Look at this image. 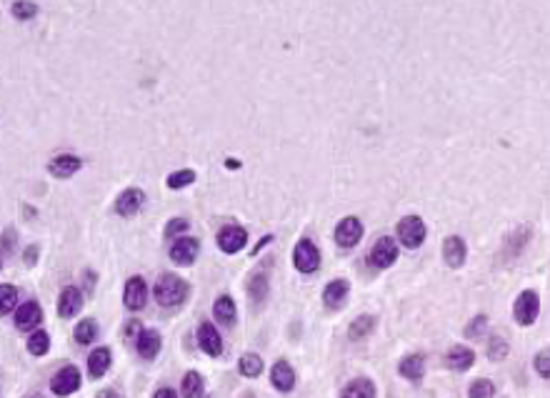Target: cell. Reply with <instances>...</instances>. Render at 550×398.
Listing matches in <instances>:
<instances>
[{"label": "cell", "instance_id": "cell-2", "mask_svg": "<svg viewBox=\"0 0 550 398\" xmlns=\"http://www.w3.org/2000/svg\"><path fill=\"white\" fill-rule=\"evenodd\" d=\"M215 241H218V248L223 251V253L233 255V253H238V251L245 248L248 233H245V228H243V226L228 223V226H223L218 231V238H215Z\"/></svg>", "mask_w": 550, "mask_h": 398}, {"label": "cell", "instance_id": "cell-39", "mask_svg": "<svg viewBox=\"0 0 550 398\" xmlns=\"http://www.w3.org/2000/svg\"><path fill=\"white\" fill-rule=\"evenodd\" d=\"M140 333H143V328H140V323H138L135 318H133V321L126 326V338H128V341H135V343H138Z\"/></svg>", "mask_w": 550, "mask_h": 398}, {"label": "cell", "instance_id": "cell-13", "mask_svg": "<svg viewBox=\"0 0 550 398\" xmlns=\"http://www.w3.org/2000/svg\"><path fill=\"white\" fill-rule=\"evenodd\" d=\"M80 166H82V161L78 158V155L61 153V155H55L53 161L48 163V171L53 173L55 178H71L80 171Z\"/></svg>", "mask_w": 550, "mask_h": 398}, {"label": "cell", "instance_id": "cell-11", "mask_svg": "<svg viewBox=\"0 0 550 398\" xmlns=\"http://www.w3.org/2000/svg\"><path fill=\"white\" fill-rule=\"evenodd\" d=\"M198 346L200 351H203L205 356H210V358H215V356L223 354V338H220L218 328L213 326V323H200L198 328Z\"/></svg>", "mask_w": 550, "mask_h": 398}, {"label": "cell", "instance_id": "cell-30", "mask_svg": "<svg viewBox=\"0 0 550 398\" xmlns=\"http://www.w3.org/2000/svg\"><path fill=\"white\" fill-rule=\"evenodd\" d=\"M50 349V336L45 331H35L30 333V338H28V351L33 356H45Z\"/></svg>", "mask_w": 550, "mask_h": 398}, {"label": "cell", "instance_id": "cell-26", "mask_svg": "<svg viewBox=\"0 0 550 398\" xmlns=\"http://www.w3.org/2000/svg\"><path fill=\"white\" fill-rule=\"evenodd\" d=\"M213 315L220 323H226V326L236 323V303H233L231 296H218V301L213 306Z\"/></svg>", "mask_w": 550, "mask_h": 398}, {"label": "cell", "instance_id": "cell-36", "mask_svg": "<svg viewBox=\"0 0 550 398\" xmlns=\"http://www.w3.org/2000/svg\"><path fill=\"white\" fill-rule=\"evenodd\" d=\"M190 228V221L188 218H173L168 226H165V238H178V236H183V233Z\"/></svg>", "mask_w": 550, "mask_h": 398}, {"label": "cell", "instance_id": "cell-1", "mask_svg": "<svg viewBox=\"0 0 550 398\" xmlns=\"http://www.w3.org/2000/svg\"><path fill=\"white\" fill-rule=\"evenodd\" d=\"M188 294H190V286H188L181 276H176V273H163V276L155 281V288H153L155 301H158L163 308H176V306H181L183 301L188 298Z\"/></svg>", "mask_w": 550, "mask_h": 398}, {"label": "cell", "instance_id": "cell-34", "mask_svg": "<svg viewBox=\"0 0 550 398\" xmlns=\"http://www.w3.org/2000/svg\"><path fill=\"white\" fill-rule=\"evenodd\" d=\"M11 13H13V18H18V20H30V18L38 13V3H23V0H18V3L11 6Z\"/></svg>", "mask_w": 550, "mask_h": 398}, {"label": "cell", "instance_id": "cell-38", "mask_svg": "<svg viewBox=\"0 0 550 398\" xmlns=\"http://www.w3.org/2000/svg\"><path fill=\"white\" fill-rule=\"evenodd\" d=\"M485 326H488V318H485L483 313L475 315L473 323H468L465 336H468V338H480V336H483V331H485Z\"/></svg>", "mask_w": 550, "mask_h": 398}, {"label": "cell", "instance_id": "cell-40", "mask_svg": "<svg viewBox=\"0 0 550 398\" xmlns=\"http://www.w3.org/2000/svg\"><path fill=\"white\" fill-rule=\"evenodd\" d=\"M35 260H38V246H30V248L25 251V258H23V263H25V265H35Z\"/></svg>", "mask_w": 550, "mask_h": 398}, {"label": "cell", "instance_id": "cell-8", "mask_svg": "<svg viewBox=\"0 0 550 398\" xmlns=\"http://www.w3.org/2000/svg\"><path fill=\"white\" fill-rule=\"evenodd\" d=\"M360 238H363V223L358 221V218H346V221L338 223L336 228V243L341 248H353V246L360 243Z\"/></svg>", "mask_w": 550, "mask_h": 398}, {"label": "cell", "instance_id": "cell-6", "mask_svg": "<svg viewBox=\"0 0 550 398\" xmlns=\"http://www.w3.org/2000/svg\"><path fill=\"white\" fill-rule=\"evenodd\" d=\"M78 388H80V370H78V366H63L53 376V381H50V391L55 396H71Z\"/></svg>", "mask_w": 550, "mask_h": 398}, {"label": "cell", "instance_id": "cell-32", "mask_svg": "<svg viewBox=\"0 0 550 398\" xmlns=\"http://www.w3.org/2000/svg\"><path fill=\"white\" fill-rule=\"evenodd\" d=\"M195 181V173L190 171V168H183V171H176L168 176V188L178 191V188H185V186H190V183Z\"/></svg>", "mask_w": 550, "mask_h": 398}, {"label": "cell", "instance_id": "cell-27", "mask_svg": "<svg viewBox=\"0 0 550 398\" xmlns=\"http://www.w3.org/2000/svg\"><path fill=\"white\" fill-rule=\"evenodd\" d=\"M73 338H75L80 346H88V343H93L95 338H98V323H95L93 318H85V321H80L75 326V331H73Z\"/></svg>", "mask_w": 550, "mask_h": 398}, {"label": "cell", "instance_id": "cell-31", "mask_svg": "<svg viewBox=\"0 0 550 398\" xmlns=\"http://www.w3.org/2000/svg\"><path fill=\"white\" fill-rule=\"evenodd\" d=\"M495 396V386L488 378H478V381L470 383L468 388V398H493Z\"/></svg>", "mask_w": 550, "mask_h": 398}, {"label": "cell", "instance_id": "cell-14", "mask_svg": "<svg viewBox=\"0 0 550 398\" xmlns=\"http://www.w3.org/2000/svg\"><path fill=\"white\" fill-rule=\"evenodd\" d=\"M82 294L78 291L75 286H68L61 291V298H58V313L63 315V318H73V315L80 313L82 308Z\"/></svg>", "mask_w": 550, "mask_h": 398}, {"label": "cell", "instance_id": "cell-5", "mask_svg": "<svg viewBox=\"0 0 550 398\" xmlns=\"http://www.w3.org/2000/svg\"><path fill=\"white\" fill-rule=\"evenodd\" d=\"M398 238L405 248H418L425 241V223L418 216H408L398 223Z\"/></svg>", "mask_w": 550, "mask_h": 398}, {"label": "cell", "instance_id": "cell-44", "mask_svg": "<svg viewBox=\"0 0 550 398\" xmlns=\"http://www.w3.org/2000/svg\"><path fill=\"white\" fill-rule=\"evenodd\" d=\"M33 398H43V396H33Z\"/></svg>", "mask_w": 550, "mask_h": 398}, {"label": "cell", "instance_id": "cell-33", "mask_svg": "<svg viewBox=\"0 0 550 398\" xmlns=\"http://www.w3.org/2000/svg\"><path fill=\"white\" fill-rule=\"evenodd\" d=\"M0 296H3V306H0V313L8 315V313H11L13 306H16V301H18V288L11 286V283H3V286H0Z\"/></svg>", "mask_w": 550, "mask_h": 398}, {"label": "cell", "instance_id": "cell-17", "mask_svg": "<svg viewBox=\"0 0 550 398\" xmlns=\"http://www.w3.org/2000/svg\"><path fill=\"white\" fill-rule=\"evenodd\" d=\"M465 255H468V248H465V241L460 236H451L446 238V243H443V258L451 268H460L465 263Z\"/></svg>", "mask_w": 550, "mask_h": 398}, {"label": "cell", "instance_id": "cell-28", "mask_svg": "<svg viewBox=\"0 0 550 398\" xmlns=\"http://www.w3.org/2000/svg\"><path fill=\"white\" fill-rule=\"evenodd\" d=\"M373 328H375V318H373V315H358L355 321L350 323V328H348V336H350L353 341H360V338L368 336Z\"/></svg>", "mask_w": 550, "mask_h": 398}, {"label": "cell", "instance_id": "cell-20", "mask_svg": "<svg viewBox=\"0 0 550 398\" xmlns=\"http://www.w3.org/2000/svg\"><path fill=\"white\" fill-rule=\"evenodd\" d=\"M398 370H401V376L408 378V381L412 383H420L423 381V373H425V358L420 354H412L408 356V358L401 361V366H398Z\"/></svg>", "mask_w": 550, "mask_h": 398}, {"label": "cell", "instance_id": "cell-29", "mask_svg": "<svg viewBox=\"0 0 550 398\" xmlns=\"http://www.w3.org/2000/svg\"><path fill=\"white\" fill-rule=\"evenodd\" d=\"M238 368H240V373L245 378H255L263 373V358H260L258 354H245L240 358V366H238Z\"/></svg>", "mask_w": 550, "mask_h": 398}, {"label": "cell", "instance_id": "cell-16", "mask_svg": "<svg viewBox=\"0 0 550 398\" xmlns=\"http://www.w3.org/2000/svg\"><path fill=\"white\" fill-rule=\"evenodd\" d=\"M40 321H43V310H40V306L35 303V301H28V303H23L20 308H18L16 326L20 328V331H30V328L40 326Z\"/></svg>", "mask_w": 550, "mask_h": 398}, {"label": "cell", "instance_id": "cell-35", "mask_svg": "<svg viewBox=\"0 0 550 398\" xmlns=\"http://www.w3.org/2000/svg\"><path fill=\"white\" fill-rule=\"evenodd\" d=\"M488 356L493 361H503L508 356V343L506 338L501 336H490V343H488Z\"/></svg>", "mask_w": 550, "mask_h": 398}, {"label": "cell", "instance_id": "cell-19", "mask_svg": "<svg viewBox=\"0 0 550 398\" xmlns=\"http://www.w3.org/2000/svg\"><path fill=\"white\" fill-rule=\"evenodd\" d=\"M270 383L283 393L293 391V386H295V370L291 368V363L278 361V363L273 366V370H270Z\"/></svg>", "mask_w": 550, "mask_h": 398}, {"label": "cell", "instance_id": "cell-43", "mask_svg": "<svg viewBox=\"0 0 550 398\" xmlns=\"http://www.w3.org/2000/svg\"><path fill=\"white\" fill-rule=\"evenodd\" d=\"M243 398H255V396H253V393H245V396H243Z\"/></svg>", "mask_w": 550, "mask_h": 398}, {"label": "cell", "instance_id": "cell-15", "mask_svg": "<svg viewBox=\"0 0 550 398\" xmlns=\"http://www.w3.org/2000/svg\"><path fill=\"white\" fill-rule=\"evenodd\" d=\"M268 271H265V265H260V268H255V273L250 276V281H248V294H250V298H253V303L263 306L265 298H268Z\"/></svg>", "mask_w": 550, "mask_h": 398}, {"label": "cell", "instance_id": "cell-12", "mask_svg": "<svg viewBox=\"0 0 550 398\" xmlns=\"http://www.w3.org/2000/svg\"><path fill=\"white\" fill-rule=\"evenodd\" d=\"M145 203V193L140 188H126L121 195L116 198V213L126 218H133L140 210V205Z\"/></svg>", "mask_w": 550, "mask_h": 398}, {"label": "cell", "instance_id": "cell-7", "mask_svg": "<svg viewBox=\"0 0 550 398\" xmlns=\"http://www.w3.org/2000/svg\"><path fill=\"white\" fill-rule=\"evenodd\" d=\"M398 258V243L391 236L378 238V243L373 246V251L368 253V263L375 268H391Z\"/></svg>", "mask_w": 550, "mask_h": 398}, {"label": "cell", "instance_id": "cell-37", "mask_svg": "<svg viewBox=\"0 0 550 398\" xmlns=\"http://www.w3.org/2000/svg\"><path fill=\"white\" fill-rule=\"evenodd\" d=\"M533 366H535V370H538L540 376H543V378H550V349H543V351H540V354L535 356Z\"/></svg>", "mask_w": 550, "mask_h": 398}, {"label": "cell", "instance_id": "cell-41", "mask_svg": "<svg viewBox=\"0 0 550 398\" xmlns=\"http://www.w3.org/2000/svg\"><path fill=\"white\" fill-rule=\"evenodd\" d=\"M153 398H178V396L173 388H158V391L153 393Z\"/></svg>", "mask_w": 550, "mask_h": 398}, {"label": "cell", "instance_id": "cell-3", "mask_svg": "<svg viewBox=\"0 0 550 398\" xmlns=\"http://www.w3.org/2000/svg\"><path fill=\"white\" fill-rule=\"evenodd\" d=\"M538 310H540V298L535 291H522V294L515 298V306H513V315H515V321L520 323V326L535 323Z\"/></svg>", "mask_w": 550, "mask_h": 398}, {"label": "cell", "instance_id": "cell-42", "mask_svg": "<svg viewBox=\"0 0 550 398\" xmlns=\"http://www.w3.org/2000/svg\"><path fill=\"white\" fill-rule=\"evenodd\" d=\"M95 398H118V393L113 391V388H103V391H100Z\"/></svg>", "mask_w": 550, "mask_h": 398}, {"label": "cell", "instance_id": "cell-21", "mask_svg": "<svg viewBox=\"0 0 550 398\" xmlns=\"http://www.w3.org/2000/svg\"><path fill=\"white\" fill-rule=\"evenodd\" d=\"M160 346H163V338H160V333L155 331V328L143 331L140 333V338H138V354L143 356V358H148V361H153L155 356L160 354Z\"/></svg>", "mask_w": 550, "mask_h": 398}, {"label": "cell", "instance_id": "cell-22", "mask_svg": "<svg viewBox=\"0 0 550 398\" xmlns=\"http://www.w3.org/2000/svg\"><path fill=\"white\" fill-rule=\"evenodd\" d=\"M475 363V354L465 346H453L446 354V366L453 370H468Z\"/></svg>", "mask_w": 550, "mask_h": 398}, {"label": "cell", "instance_id": "cell-18", "mask_svg": "<svg viewBox=\"0 0 550 398\" xmlns=\"http://www.w3.org/2000/svg\"><path fill=\"white\" fill-rule=\"evenodd\" d=\"M348 291H350V283L346 278H338V281H330L323 291V303L328 308H341L348 298Z\"/></svg>", "mask_w": 550, "mask_h": 398}, {"label": "cell", "instance_id": "cell-23", "mask_svg": "<svg viewBox=\"0 0 550 398\" xmlns=\"http://www.w3.org/2000/svg\"><path fill=\"white\" fill-rule=\"evenodd\" d=\"M341 398H375V383L370 378H353L341 391Z\"/></svg>", "mask_w": 550, "mask_h": 398}, {"label": "cell", "instance_id": "cell-10", "mask_svg": "<svg viewBox=\"0 0 550 398\" xmlns=\"http://www.w3.org/2000/svg\"><path fill=\"white\" fill-rule=\"evenodd\" d=\"M198 251H200L198 238L181 236L176 243L171 246V258H173V263H178V265H190L192 260L198 258Z\"/></svg>", "mask_w": 550, "mask_h": 398}, {"label": "cell", "instance_id": "cell-9", "mask_svg": "<svg viewBox=\"0 0 550 398\" xmlns=\"http://www.w3.org/2000/svg\"><path fill=\"white\" fill-rule=\"evenodd\" d=\"M145 301H148V286H145L143 278L140 276L128 278L126 291H123V303H126V308L140 310L145 306Z\"/></svg>", "mask_w": 550, "mask_h": 398}, {"label": "cell", "instance_id": "cell-25", "mask_svg": "<svg viewBox=\"0 0 550 398\" xmlns=\"http://www.w3.org/2000/svg\"><path fill=\"white\" fill-rule=\"evenodd\" d=\"M203 388H205V381L200 376L198 370H188L185 376H183V398H203Z\"/></svg>", "mask_w": 550, "mask_h": 398}, {"label": "cell", "instance_id": "cell-24", "mask_svg": "<svg viewBox=\"0 0 550 398\" xmlns=\"http://www.w3.org/2000/svg\"><path fill=\"white\" fill-rule=\"evenodd\" d=\"M110 349H105V346H100V349H95L93 354H90L88 358V373L90 378H103L105 376V370L110 368Z\"/></svg>", "mask_w": 550, "mask_h": 398}, {"label": "cell", "instance_id": "cell-4", "mask_svg": "<svg viewBox=\"0 0 550 398\" xmlns=\"http://www.w3.org/2000/svg\"><path fill=\"white\" fill-rule=\"evenodd\" d=\"M293 263H295V268L300 273L318 271V265H320L318 246H315L313 241H308V238H302L300 243L295 246V251H293Z\"/></svg>", "mask_w": 550, "mask_h": 398}]
</instances>
